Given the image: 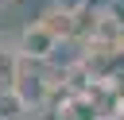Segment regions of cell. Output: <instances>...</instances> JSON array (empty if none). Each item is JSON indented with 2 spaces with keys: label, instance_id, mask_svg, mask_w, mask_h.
Segmentation results:
<instances>
[{
  "label": "cell",
  "instance_id": "2",
  "mask_svg": "<svg viewBox=\"0 0 124 120\" xmlns=\"http://www.w3.org/2000/svg\"><path fill=\"white\" fill-rule=\"evenodd\" d=\"M39 23L54 35V39H66V35H74L78 31V8H66V4H50L43 15H39Z\"/></svg>",
  "mask_w": 124,
  "mask_h": 120
},
{
  "label": "cell",
  "instance_id": "1",
  "mask_svg": "<svg viewBox=\"0 0 124 120\" xmlns=\"http://www.w3.org/2000/svg\"><path fill=\"white\" fill-rule=\"evenodd\" d=\"M54 50H58V39L35 19V23H27L23 31H19V39H16V54L23 58V62H46V58H54Z\"/></svg>",
  "mask_w": 124,
  "mask_h": 120
},
{
  "label": "cell",
  "instance_id": "4",
  "mask_svg": "<svg viewBox=\"0 0 124 120\" xmlns=\"http://www.w3.org/2000/svg\"><path fill=\"white\" fill-rule=\"evenodd\" d=\"M8 4H16V0H0V8H8Z\"/></svg>",
  "mask_w": 124,
  "mask_h": 120
},
{
  "label": "cell",
  "instance_id": "3",
  "mask_svg": "<svg viewBox=\"0 0 124 120\" xmlns=\"http://www.w3.org/2000/svg\"><path fill=\"white\" fill-rule=\"evenodd\" d=\"M19 70H23V58L16 54V46L0 43V93H12V89H16Z\"/></svg>",
  "mask_w": 124,
  "mask_h": 120
}]
</instances>
